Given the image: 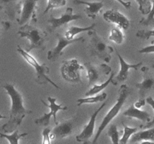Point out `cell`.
<instances>
[{
    "mask_svg": "<svg viewBox=\"0 0 154 144\" xmlns=\"http://www.w3.org/2000/svg\"><path fill=\"white\" fill-rule=\"evenodd\" d=\"M2 88L11 99V110L8 121L3 124L2 129L5 133H11L20 125L26 114L32 113V110L24 106L23 95L14 84L5 83L2 86Z\"/></svg>",
    "mask_w": 154,
    "mask_h": 144,
    "instance_id": "cell-1",
    "label": "cell"
},
{
    "mask_svg": "<svg viewBox=\"0 0 154 144\" xmlns=\"http://www.w3.org/2000/svg\"><path fill=\"white\" fill-rule=\"evenodd\" d=\"M88 34L90 36V40L87 47L90 56L97 57L105 62H110L112 57L111 54L114 52V48L108 45L94 29L89 32Z\"/></svg>",
    "mask_w": 154,
    "mask_h": 144,
    "instance_id": "cell-2",
    "label": "cell"
},
{
    "mask_svg": "<svg viewBox=\"0 0 154 144\" xmlns=\"http://www.w3.org/2000/svg\"><path fill=\"white\" fill-rule=\"evenodd\" d=\"M17 34L20 38H26L29 41V46L26 50L30 52L33 50H44L46 47L47 32L43 29L29 25L22 26Z\"/></svg>",
    "mask_w": 154,
    "mask_h": 144,
    "instance_id": "cell-3",
    "label": "cell"
},
{
    "mask_svg": "<svg viewBox=\"0 0 154 144\" xmlns=\"http://www.w3.org/2000/svg\"><path fill=\"white\" fill-rule=\"evenodd\" d=\"M130 93L131 90L127 85H126V84H122V85L120 86V92H119V97L118 98H117V102H116L115 104L110 109V110L108 111V113L105 115V116L104 117L103 119H102L100 125L99 126V128H98L97 132H96V136H95L94 139H93V143L97 142L98 139H99V137L100 136V135L102 134V132L106 128L107 126L111 123V122L118 115V113L120 112V111L121 110L122 107H123V106L124 105L125 102H126V99L128 98V97H129Z\"/></svg>",
    "mask_w": 154,
    "mask_h": 144,
    "instance_id": "cell-4",
    "label": "cell"
},
{
    "mask_svg": "<svg viewBox=\"0 0 154 144\" xmlns=\"http://www.w3.org/2000/svg\"><path fill=\"white\" fill-rule=\"evenodd\" d=\"M17 51L20 54L21 56L26 60V62L35 69V81L38 83L51 84L58 89L61 88L49 78L48 74H49L50 68L47 64H40L34 56H32L29 52H27L26 50H24L23 48H22L19 45L17 48Z\"/></svg>",
    "mask_w": 154,
    "mask_h": 144,
    "instance_id": "cell-5",
    "label": "cell"
},
{
    "mask_svg": "<svg viewBox=\"0 0 154 144\" xmlns=\"http://www.w3.org/2000/svg\"><path fill=\"white\" fill-rule=\"evenodd\" d=\"M85 67L79 63L78 59H72L64 61L60 68L61 75L65 80L72 83H82L81 77V70H84Z\"/></svg>",
    "mask_w": 154,
    "mask_h": 144,
    "instance_id": "cell-6",
    "label": "cell"
},
{
    "mask_svg": "<svg viewBox=\"0 0 154 144\" xmlns=\"http://www.w3.org/2000/svg\"><path fill=\"white\" fill-rule=\"evenodd\" d=\"M87 70L88 85L92 86L96 82L103 79L105 76H107L111 73V68L106 64H94L91 62H86L84 64Z\"/></svg>",
    "mask_w": 154,
    "mask_h": 144,
    "instance_id": "cell-7",
    "label": "cell"
},
{
    "mask_svg": "<svg viewBox=\"0 0 154 144\" xmlns=\"http://www.w3.org/2000/svg\"><path fill=\"white\" fill-rule=\"evenodd\" d=\"M38 1V0H22L18 4L17 10L20 13L18 23L23 26L32 20L36 18Z\"/></svg>",
    "mask_w": 154,
    "mask_h": 144,
    "instance_id": "cell-8",
    "label": "cell"
},
{
    "mask_svg": "<svg viewBox=\"0 0 154 144\" xmlns=\"http://www.w3.org/2000/svg\"><path fill=\"white\" fill-rule=\"evenodd\" d=\"M42 103L45 105L46 106L49 107L50 112L48 113H45L42 116H41L40 118H37L35 121V123L38 125H42V126H48L50 123V120H51V117H54V121L55 122V124H58V121H57V114L59 111L60 110H66L68 109L67 106H63L62 104H57V98H51V97H48V100L49 102V104L45 103L43 100H42Z\"/></svg>",
    "mask_w": 154,
    "mask_h": 144,
    "instance_id": "cell-9",
    "label": "cell"
},
{
    "mask_svg": "<svg viewBox=\"0 0 154 144\" xmlns=\"http://www.w3.org/2000/svg\"><path fill=\"white\" fill-rule=\"evenodd\" d=\"M82 19V16L81 14H75L73 13V8H67L63 14L60 17H54L51 16L47 22L48 23V31L53 32L55 29L60 28L62 26L68 24L69 22L74 20Z\"/></svg>",
    "mask_w": 154,
    "mask_h": 144,
    "instance_id": "cell-10",
    "label": "cell"
},
{
    "mask_svg": "<svg viewBox=\"0 0 154 144\" xmlns=\"http://www.w3.org/2000/svg\"><path fill=\"white\" fill-rule=\"evenodd\" d=\"M57 44L56 46L51 50L48 51V59L49 61H55L56 59L61 56L62 54L63 53V50L66 49L68 46L76 42H81L84 40L83 37L78 38H74L72 40L66 38V36H63L62 34H57Z\"/></svg>",
    "mask_w": 154,
    "mask_h": 144,
    "instance_id": "cell-11",
    "label": "cell"
},
{
    "mask_svg": "<svg viewBox=\"0 0 154 144\" xmlns=\"http://www.w3.org/2000/svg\"><path fill=\"white\" fill-rule=\"evenodd\" d=\"M116 53L118 56L119 61H120V70L119 71L118 74L113 78L112 83L114 85H117L119 82H123L125 80H126L128 78V75H129V69H135V70H138L141 66H142L143 62H138L137 64H129V63L126 62L123 58L118 50H116Z\"/></svg>",
    "mask_w": 154,
    "mask_h": 144,
    "instance_id": "cell-12",
    "label": "cell"
},
{
    "mask_svg": "<svg viewBox=\"0 0 154 144\" xmlns=\"http://www.w3.org/2000/svg\"><path fill=\"white\" fill-rule=\"evenodd\" d=\"M103 18L106 22L117 26L122 29L126 30L130 26V21L123 14L117 10L111 9L103 14Z\"/></svg>",
    "mask_w": 154,
    "mask_h": 144,
    "instance_id": "cell-13",
    "label": "cell"
},
{
    "mask_svg": "<svg viewBox=\"0 0 154 144\" xmlns=\"http://www.w3.org/2000/svg\"><path fill=\"white\" fill-rule=\"evenodd\" d=\"M106 103H103L97 110H95V112L92 114V116H90V121L85 125V127L84 128V129L82 130V131L81 132V134H79L78 135L76 136V140L79 142H85V141L88 140L89 139L93 136V134H94L95 130V125H96V117H97L98 114L100 112V111L105 107Z\"/></svg>",
    "mask_w": 154,
    "mask_h": 144,
    "instance_id": "cell-14",
    "label": "cell"
},
{
    "mask_svg": "<svg viewBox=\"0 0 154 144\" xmlns=\"http://www.w3.org/2000/svg\"><path fill=\"white\" fill-rule=\"evenodd\" d=\"M75 121V118H70L57 124L56 127L51 132V140L55 139H63L72 134Z\"/></svg>",
    "mask_w": 154,
    "mask_h": 144,
    "instance_id": "cell-15",
    "label": "cell"
},
{
    "mask_svg": "<svg viewBox=\"0 0 154 144\" xmlns=\"http://www.w3.org/2000/svg\"><path fill=\"white\" fill-rule=\"evenodd\" d=\"M74 2L75 4L86 5V8L84 10V12L87 14L88 17L92 18V19H96L97 17L98 14L104 6L103 1L88 2L83 1V0H74Z\"/></svg>",
    "mask_w": 154,
    "mask_h": 144,
    "instance_id": "cell-16",
    "label": "cell"
},
{
    "mask_svg": "<svg viewBox=\"0 0 154 144\" xmlns=\"http://www.w3.org/2000/svg\"><path fill=\"white\" fill-rule=\"evenodd\" d=\"M154 142V126L146 128V130L137 131L132 135L129 139V142L130 143H135V142Z\"/></svg>",
    "mask_w": 154,
    "mask_h": 144,
    "instance_id": "cell-17",
    "label": "cell"
},
{
    "mask_svg": "<svg viewBox=\"0 0 154 144\" xmlns=\"http://www.w3.org/2000/svg\"><path fill=\"white\" fill-rule=\"evenodd\" d=\"M142 71L144 72V79L141 82L136 83L135 86L139 90V95L140 98H144L146 94L153 88L154 86V79L153 77L147 74V70L148 68H142Z\"/></svg>",
    "mask_w": 154,
    "mask_h": 144,
    "instance_id": "cell-18",
    "label": "cell"
},
{
    "mask_svg": "<svg viewBox=\"0 0 154 144\" xmlns=\"http://www.w3.org/2000/svg\"><path fill=\"white\" fill-rule=\"evenodd\" d=\"M124 116L129 117V118H137L143 122H149L151 120L150 115L147 111L141 110L139 108L135 107L134 105H131L126 110L123 112Z\"/></svg>",
    "mask_w": 154,
    "mask_h": 144,
    "instance_id": "cell-19",
    "label": "cell"
},
{
    "mask_svg": "<svg viewBox=\"0 0 154 144\" xmlns=\"http://www.w3.org/2000/svg\"><path fill=\"white\" fill-rule=\"evenodd\" d=\"M108 97L106 92H102L99 94H95V95L87 96L85 98H81L77 100L78 106H81L83 104H93L103 102Z\"/></svg>",
    "mask_w": 154,
    "mask_h": 144,
    "instance_id": "cell-20",
    "label": "cell"
},
{
    "mask_svg": "<svg viewBox=\"0 0 154 144\" xmlns=\"http://www.w3.org/2000/svg\"><path fill=\"white\" fill-rule=\"evenodd\" d=\"M96 26V23H93L92 25H90V26L87 27H79V26H72L69 27L67 29V31L65 33V36H66V38L69 39V40H72V39L75 38V36L77 34H80L81 32H90L92 30L94 29L95 27Z\"/></svg>",
    "mask_w": 154,
    "mask_h": 144,
    "instance_id": "cell-21",
    "label": "cell"
},
{
    "mask_svg": "<svg viewBox=\"0 0 154 144\" xmlns=\"http://www.w3.org/2000/svg\"><path fill=\"white\" fill-rule=\"evenodd\" d=\"M114 72H111V76L110 77L108 78L107 80H105V82H102V83H99V84H94L93 86H92V87L90 88V90L84 94V95L86 97L87 96H91V95H95V94H98L99 92H101L102 91H103L105 88L108 87V86L109 85L111 82H112L113 80V78H114Z\"/></svg>",
    "mask_w": 154,
    "mask_h": 144,
    "instance_id": "cell-22",
    "label": "cell"
},
{
    "mask_svg": "<svg viewBox=\"0 0 154 144\" xmlns=\"http://www.w3.org/2000/svg\"><path fill=\"white\" fill-rule=\"evenodd\" d=\"M121 29L122 28L117 26H115L114 28H111V32H110L109 37H108L109 40L113 41L114 43L117 44H122L124 41L125 38Z\"/></svg>",
    "mask_w": 154,
    "mask_h": 144,
    "instance_id": "cell-23",
    "label": "cell"
},
{
    "mask_svg": "<svg viewBox=\"0 0 154 144\" xmlns=\"http://www.w3.org/2000/svg\"><path fill=\"white\" fill-rule=\"evenodd\" d=\"M28 133H23L19 134L18 130H15L11 134H7L6 133H2L0 132V137L2 138H5L9 143L11 144H18L19 140L22 137H24L25 136H27Z\"/></svg>",
    "mask_w": 154,
    "mask_h": 144,
    "instance_id": "cell-24",
    "label": "cell"
},
{
    "mask_svg": "<svg viewBox=\"0 0 154 144\" xmlns=\"http://www.w3.org/2000/svg\"><path fill=\"white\" fill-rule=\"evenodd\" d=\"M123 126H124V129L123 130V136L120 139V143L126 144L129 142L131 136L135 132L138 131V128H130L126 124H123Z\"/></svg>",
    "mask_w": 154,
    "mask_h": 144,
    "instance_id": "cell-25",
    "label": "cell"
},
{
    "mask_svg": "<svg viewBox=\"0 0 154 144\" xmlns=\"http://www.w3.org/2000/svg\"><path fill=\"white\" fill-rule=\"evenodd\" d=\"M138 4V10L144 15H147L150 13L152 8V2L150 0H135Z\"/></svg>",
    "mask_w": 154,
    "mask_h": 144,
    "instance_id": "cell-26",
    "label": "cell"
},
{
    "mask_svg": "<svg viewBox=\"0 0 154 144\" xmlns=\"http://www.w3.org/2000/svg\"><path fill=\"white\" fill-rule=\"evenodd\" d=\"M66 4V0H48V5L44 10L43 14H46L50 10L59 8Z\"/></svg>",
    "mask_w": 154,
    "mask_h": 144,
    "instance_id": "cell-27",
    "label": "cell"
},
{
    "mask_svg": "<svg viewBox=\"0 0 154 144\" xmlns=\"http://www.w3.org/2000/svg\"><path fill=\"white\" fill-rule=\"evenodd\" d=\"M107 135L111 138V142L113 143H120V134H119V131L116 124H111L110 126Z\"/></svg>",
    "mask_w": 154,
    "mask_h": 144,
    "instance_id": "cell-28",
    "label": "cell"
},
{
    "mask_svg": "<svg viewBox=\"0 0 154 144\" xmlns=\"http://www.w3.org/2000/svg\"><path fill=\"white\" fill-rule=\"evenodd\" d=\"M140 24L145 26H151L154 27V0H152V8L150 13L147 14L146 18H142L140 20Z\"/></svg>",
    "mask_w": 154,
    "mask_h": 144,
    "instance_id": "cell-29",
    "label": "cell"
},
{
    "mask_svg": "<svg viewBox=\"0 0 154 144\" xmlns=\"http://www.w3.org/2000/svg\"><path fill=\"white\" fill-rule=\"evenodd\" d=\"M15 1L16 0H0V9L4 10L6 13L11 15V13L14 11L12 9L11 6L13 5Z\"/></svg>",
    "mask_w": 154,
    "mask_h": 144,
    "instance_id": "cell-30",
    "label": "cell"
},
{
    "mask_svg": "<svg viewBox=\"0 0 154 144\" xmlns=\"http://www.w3.org/2000/svg\"><path fill=\"white\" fill-rule=\"evenodd\" d=\"M136 36L140 38L145 39V40H147L150 38H154V28L152 30H139L136 33ZM152 43L154 44V40L152 41Z\"/></svg>",
    "mask_w": 154,
    "mask_h": 144,
    "instance_id": "cell-31",
    "label": "cell"
},
{
    "mask_svg": "<svg viewBox=\"0 0 154 144\" xmlns=\"http://www.w3.org/2000/svg\"><path fill=\"white\" fill-rule=\"evenodd\" d=\"M146 102H147V104H148L149 105H150V106H152V108H153V110L154 111V99L153 98L150 97V96L147 97V98H146ZM153 126H154V114H153V118H152V119L150 120L149 122H147V124H146V125L144 126V129L150 128L153 127Z\"/></svg>",
    "mask_w": 154,
    "mask_h": 144,
    "instance_id": "cell-32",
    "label": "cell"
},
{
    "mask_svg": "<svg viewBox=\"0 0 154 144\" xmlns=\"http://www.w3.org/2000/svg\"><path fill=\"white\" fill-rule=\"evenodd\" d=\"M51 129L45 128L42 131V144H50L51 142Z\"/></svg>",
    "mask_w": 154,
    "mask_h": 144,
    "instance_id": "cell-33",
    "label": "cell"
},
{
    "mask_svg": "<svg viewBox=\"0 0 154 144\" xmlns=\"http://www.w3.org/2000/svg\"><path fill=\"white\" fill-rule=\"evenodd\" d=\"M138 52H139V53H141V54L154 53V44L145 46V47L139 50H138Z\"/></svg>",
    "mask_w": 154,
    "mask_h": 144,
    "instance_id": "cell-34",
    "label": "cell"
},
{
    "mask_svg": "<svg viewBox=\"0 0 154 144\" xmlns=\"http://www.w3.org/2000/svg\"><path fill=\"white\" fill-rule=\"evenodd\" d=\"M10 25H9V22H5V21H2L1 20V17H0V35H1L3 29H8L9 28Z\"/></svg>",
    "mask_w": 154,
    "mask_h": 144,
    "instance_id": "cell-35",
    "label": "cell"
},
{
    "mask_svg": "<svg viewBox=\"0 0 154 144\" xmlns=\"http://www.w3.org/2000/svg\"><path fill=\"white\" fill-rule=\"evenodd\" d=\"M147 103L146 102V99L144 98H140L138 101L135 102V104H134V106L137 108H141L142 106H144L145 105V104Z\"/></svg>",
    "mask_w": 154,
    "mask_h": 144,
    "instance_id": "cell-36",
    "label": "cell"
},
{
    "mask_svg": "<svg viewBox=\"0 0 154 144\" xmlns=\"http://www.w3.org/2000/svg\"><path fill=\"white\" fill-rule=\"evenodd\" d=\"M116 1L118 2L119 3L122 4L123 6H124L126 8L129 9L131 8V2H126L124 0H116Z\"/></svg>",
    "mask_w": 154,
    "mask_h": 144,
    "instance_id": "cell-37",
    "label": "cell"
},
{
    "mask_svg": "<svg viewBox=\"0 0 154 144\" xmlns=\"http://www.w3.org/2000/svg\"><path fill=\"white\" fill-rule=\"evenodd\" d=\"M2 118H6V116H3L2 114H0V119H2Z\"/></svg>",
    "mask_w": 154,
    "mask_h": 144,
    "instance_id": "cell-38",
    "label": "cell"
},
{
    "mask_svg": "<svg viewBox=\"0 0 154 144\" xmlns=\"http://www.w3.org/2000/svg\"><path fill=\"white\" fill-rule=\"evenodd\" d=\"M152 67H153V68H154V64H153V65H152Z\"/></svg>",
    "mask_w": 154,
    "mask_h": 144,
    "instance_id": "cell-39",
    "label": "cell"
}]
</instances>
